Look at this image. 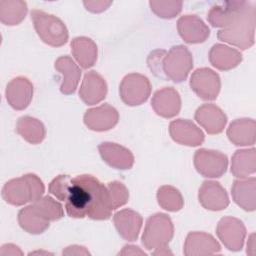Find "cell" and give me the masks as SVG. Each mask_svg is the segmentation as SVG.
<instances>
[{
  "instance_id": "obj_1",
  "label": "cell",
  "mask_w": 256,
  "mask_h": 256,
  "mask_svg": "<svg viewBox=\"0 0 256 256\" xmlns=\"http://www.w3.org/2000/svg\"><path fill=\"white\" fill-rule=\"evenodd\" d=\"M65 208L71 218L93 220H107L114 210L108 188L87 174L72 179Z\"/></svg>"
},
{
  "instance_id": "obj_2",
  "label": "cell",
  "mask_w": 256,
  "mask_h": 256,
  "mask_svg": "<svg viewBox=\"0 0 256 256\" xmlns=\"http://www.w3.org/2000/svg\"><path fill=\"white\" fill-rule=\"evenodd\" d=\"M61 204L46 196L37 203L22 209L18 215L20 226L29 233L40 234L49 227V221L59 220L63 217Z\"/></svg>"
},
{
  "instance_id": "obj_3",
  "label": "cell",
  "mask_w": 256,
  "mask_h": 256,
  "mask_svg": "<svg viewBox=\"0 0 256 256\" xmlns=\"http://www.w3.org/2000/svg\"><path fill=\"white\" fill-rule=\"evenodd\" d=\"M44 193L43 182L34 174L13 179L5 184L2 196L6 202L20 206L30 201H38Z\"/></svg>"
},
{
  "instance_id": "obj_4",
  "label": "cell",
  "mask_w": 256,
  "mask_h": 256,
  "mask_svg": "<svg viewBox=\"0 0 256 256\" xmlns=\"http://www.w3.org/2000/svg\"><path fill=\"white\" fill-rule=\"evenodd\" d=\"M31 19L39 37L53 47H60L68 41V31L64 23L57 17L43 11L33 10Z\"/></svg>"
},
{
  "instance_id": "obj_5",
  "label": "cell",
  "mask_w": 256,
  "mask_h": 256,
  "mask_svg": "<svg viewBox=\"0 0 256 256\" xmlns=\"http://www.w3.org/2000/svg\"><path fill=\"white\" fill-rule=\"evenodd\" d=\"M173 237V224L171 219L162 213L150 217L143 234V244L149 250L153 248H166Z\"/></svg>"
},
{
  "instance_id": "obj_6",
  "label": "cell",
  "mask_w": 256,
  "mask_h": 256,
  "mask_svg": "<svg viewBox=\"0 0 256 256\" xmlns=\"http://www.w3.org/2000/svg\"><path fill=\"white\" fill-rule=\"evenodd\" d=\"M151 92V85L147 77L139 74L126 76L120 86L122 100L130 106L140 105L145 102Z\"/></svg>"
},
{
  "instance_id": "obj_7",
  "label": "cell",
  "mask_w": 256,
  "mask_h": 256,
  "mask_svg": "<svg viewBox=\"0 0 256 256\" xmlns=\"http://www.w3.org/2000/svg\"><path fill=\"white\" fill-rule=\"evenodd\" d=\"M227 165V156L217 151L201 149L195 154L196 169L205 177H221L226 172Z\"/></svg>"
},
{
  "instance_id": "obj_8",
  "label": "cell",
  "mask_w": 256,
  "mask_h": 256,
  "mask_svg": "<svg viewBox=\"0 0 256 256\" xmlns=\"http://www.w3.org/2000/svg\"><path fill=\"white\" fill-rule=\"evenodd\" d=\"M190 85L203 100H214L220 91V77L211 69H198L192 75Z\"/></svg>"
},
{
  "instance_id": "obj_9",
  "label": "cell",
  "mask_w": 256,
  "mask_h": 256,
  "mask_svg": "<svg viewBox=\"0 0 256 256\" xmlns=\"http://www.w3.org/2000/svg\"><path fill=\"white\" fill-rule=\"evenodd\" d=\"M6 98L12 108L23 110L29 106L33 98V85L27 78H15L7 85Z\"/></svg>"
},
{
  "instance_id": "obj_10",
  "label": "cell",
  "mask_w": 256,
  "mask_h": 256,
  "mask_svg": "<svg viewBox=\"0 0 256 256\" xmlns=\"http://www.w3.org/2000/svg\"><path fill=\"white\" fill-rule=\"evenodd\" d=\"M199 201L208 210L219 211L229 205V199L225 189L220 183L205 181L199 190Z\"/></svg>"
},
{
  "instance_id": "obj_11",
  "label": "cell",
  "mask_w": 256,
  "mask_h": 256,
  "mask_svg": "<svg viewBox=\"0 0 256 256\" xmlns=\"http://www.w3.org/2000/svg\"><path fill=\"white\" fill-rule=\"evenodd\" d=\"M107 85L105 80L95 71L88 72L80 89V97L87 105L97 104L105 99Z\"/></svg>"
},
{
  "instance_id": "obj_12",
  "label": "cell",
  "mask_w": 256,
  "mask_h": 256,
  "mask_svg": "<svg viewBox=\"0 0 256 256\" xmlns=\"http://www.w3.org/2000/svg\"><path fill=\"white\" fill-rule=\"evenodd\" d=\"M115 226L119 234L128 241H135L138 238L142 227V217L137 212L126 209L117 212L114 216Z\"/></svg>"
},
{
  "instance_id": "obj_13",
  "label": "cell",
  "mask_w": 256,
  "mask_h": 256,
  "mask_svg": "<svg viewBox=\"0 0 256 256\" xmlns=\"http://www.w3.org/2000/svg\"><path fill=\"white\" fill-rule=\"evenodd\" d=\"M247 3L246 1H227L221 5H216L210 10L208 21L214 27L228 26Z\"/></svg>"
},
{
  "instance_id": "obj_14",
  "label": "cell",
  "mask_w": 256,
  "mask_h": 256,
  "mask_svg": "<svg viewBox=\"0 0 256 256\" xmlns=\"http://www.w3.org/2000/svg\"><path fill=\"white\" fill-rule=\"evenodd\" d=\"M167 96L168 88L157 91L153 97L152 106L158 115L165 118H171L179 113L181 108V100L179 93L174 89H172L168 101Z\"/></svg>"
},
{
  "instance_id": "obj_15",
  "label": "cell",
  "mask_w": 256,
  "mask_h": 256,
  "mask_svg": "<svg viewBox=\"0 0 256 256\" xmlns=\"http://www.w3.org/2000/svg\"><path fill=\"white\" fill-rule=\"evenodd\" d=\"M175 62H177V65L167 69L165 71V74L168 78L172 79L174 82H182L185 81L187 78L189 71L193 67V65H186V64H180L184 62L193 61L192 55L189 52V50L184 46H176L173 47L168 54Z\"/></svg>"
},
{
  "instance_id": "obj_16",
  "label": "cell",
  "mask_w": 256,
  "mask_h": 256,
  "mask_svg": "<svg viewBox=\"0 0 256 256\" xmlns=\"http://www.w3.org/2000/svg\"><path fill=\"white\" fill-rule=\"evenodd\" d=\"M55 68L64 75L63 82L61 84V92L66 95L73 94L79 83L81 70L68 56L59 58L55 63Z\"/></svg>"
},
{
  "instance_id": "obj_17",
  "label": "cell",
  "mask_w": 256,
  "mask_h": 256,
  "mask_svg": "<svg viewBox=\"0 0 256 256\" xmlns=\"http://www.w3.org/2000/svg\"><path fill=\"white\" fill-rule=\"evenodd\" d=\"M225 116L226 115L223 113V111L220 108L212 104L204 105L198 108L195 114V118L197 122L201 124L206 129V131L210 134H218L223 131L226 124L215 121L213 119L222 118Z\"/></svg>"
},
{
  "instance_id": "obj_18",
  "label": "cell",
  "mask_w": 256,
  "mask_h": 256,
  "mask_svg": "<svg viewBox=\"0 0 256 256\" xmlns=\"http://www.w3.org/2000/svg\"><path fill=\"white\" fill-rule=\"evenodd\" d=\"M99 151L104 161L107 162L110 166L116 167L117 169H127L121 159L125 160L133 166V155L128 149L122 146H119L115 143H102L99 146Z\"/></svg>"
},
{
  "instance_id": "obj_19",
  "label": "cell",
  "mask_w": 256,
  "mask_h": 256,
  "mask_svg": "<svg viewBox=\"0 0 256 256\" xmlns=\"http://www.w3.org/2000/svg\"><path fill=\"white\" fill-rule=\"evenodd\" d=\"M242 60V55L227 46L216 44L210 51V61L212 65L220 70H229L238 65Z\"/></svg>"
},
{
  "instance_id": "obj_20",
  "label": "cell",
  "mask_w": 256,
  "mask_h": 256,
  "mask_svg": "<svg viewBox=\"0 0 256 256\" xmlns=\"http://www.w3.org/2000/svg\"><path fill=\"white\" fill-rule=\"evenodd\" d=\"M71 47L82 68L88 69L94 65L97 60V46L91 39L85 37L75 38L71 43Z\"/></svg>"
},
{
  "instance_id": "obj_21",
  "label": "cell",
  "mask_w": 256,
  "mask_h": 256,
  "mask_svg": "<svg viewBox=\"0 0 256 256\" xmlns=\"http://www.w3.org/2000/svg\"><path fill=\"white\" fill-rule=\"evenodd\" d=\"M27 13V5L22 1H1V21L5 25H18Z\"/></svg>"
},
{
  "instance_id": "obj_22",
  "label": "cell",
  "mask_w": 256,
  "mask_h": 256,
  "mask_svg": "<svg viewBox=\"0 0 256 256\" xmlns=\"http://www.w3.org/2000/svg\"><path fill=\"white\" fill-rule=\"evenodd\" d=\"M178 30L180 36L187 43H190L191 41L192 31H196V33L202 36L205 40L210 35L209 28L204 24V22L201 19L194 15H186L180 18V20L178 21Z\"/></svg>"
},
{
  "instance_id": "obj_23",
  "label": "cell",
  "mask_w": 256,
  "mask_h": 256,
  "mask_svg": "<svg viewBox=\"0 0 256 256\" xmlns=\"http://www.w3.org/2000/svg\"><path fill=\"white\" fill-rule=\"evenodd\" d=\"M171 137L174 138L181 134L188 135L190 146H198L204 141V134L192 122L186 120H176L170 124Z\"/></svg>"
},
{
  "instance_id": "obj_24",
  "label": "cell",
  "mask_w": 256,
  "mask_h": 256,
  "mask_svg": "<svg viewBox=\"0 0 256 256\" xmlns=\"http://www.w3.org/2000/svg\"><path fill=\"white\" fill-rule=\"evenodd\" d=\"M159 205L163 207V209L176 212L182 209L183 207V198L179 191L170 186L161 187L158 190L157 194Z\"/></svg>"
},
{
  "instance_id": "obj_25",
  "label": "cell",
  "mask_w": 256,
  "mask_h": 256,
  "mask_svg": "<svg viewBox=\"0 0 256 256\" xmlns=\"http://www.w3.org/2000/svg\"><path fill=\"white\" fill-rule=\"evenodd\" d=\"M17 132L29 143L32 144H38L43 141L45 138V127L42 123H40L38 126H36L34 129H29L27 125H25L20 119L18 120L17 127H16Z\"/></svg>"
},
{
  "instance_id": "obj_26",
  "label": "cell",
  "mask_w": 256,
  "mask_h": 256,
  "mask_svg": "<svg viewBox=\"0 0 256 256\" xmlns=\"http://www.w3.org/2000/svg\"><path fill=\"white\" fill-rule=\"evenodd\" d=\"M72 179L68 175H59L49 185V192L60 201H66Z\"/></svg>"
},
{
  "instance_id": "obj_27",
  "label": "cell",
  "mask_w": 256,
  "mask_h": 256,
  "mask_svg": "<svg viewBox=\"0 0 256 256\" xmlns=\"http://www.w3.org/2000/svg\"><path fill=\"white\" fill-rule=\"evenodd\" d=\"M108 190L110 193L113 209H117L120 206L125 205L129 199V192L126 187L120 182H111L108 185Z\"/></svg>"
},
{
  "instance_id": "obj_28",
  "label": "cell",
  "mask_w": 256,
  "mask_h": 256,
  "mask_svg": "<svg viewBox=\"0 0 256 256\" xmlns=\"http://www.w3.org/2000/svg\"><path fill=\"white\" fill-rule=\"evenodd\" d=\"M165 50H156L150 53L148 57V66L150 70L158 77L164 78V69H163V62L165 59Z\"/></svg>"
},
{
  "instance_id": "obj_29",
  "label": "cell",
  "mask_w": 256,
  "mask_h": 256,
  "mask_svg": "<svg viewBox=\"0 0 256 256\" xmlns=\"http://www.w3.org/2000/svg\"><path fill=\"white\" fill-rule=\"evenodd\" d=\"M84 5L86 6V9L89 10V11H92V12H101L103 10H106L111 4L112 2L111 1H108V2H98V1H84L83 2Z\"/></svg>"
}]
</instances>
